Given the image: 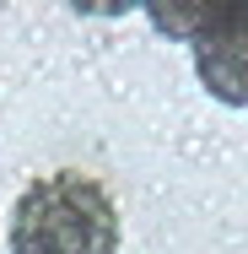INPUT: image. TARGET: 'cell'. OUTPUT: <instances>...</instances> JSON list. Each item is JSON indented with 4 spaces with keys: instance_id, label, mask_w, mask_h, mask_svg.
I'll return each mask as SVG.
<instances>
[{
    "instance_id": "cell-1",
    "label": "cell",
    "mask_w": 248,
    "mask_h": 254,
    "mask_svg": "<svg viewBox=\"0 0 248 254\" xmlns=\"http://www.w3.org/2000/svg\"><path fill=\"white\" fill-rule=\"evenodd\" d=\"M11 254H119V205L92 173L49 168L27 179L5 227Z\"/></svg>"
},
{
    "instance_id": "cell-2",
    "label": "cell",
    "mask_w": 248,
    "mask_h": 254,
    "mask_svg": "<svg viewBox=\"0 0 248 254\" xmlns=\"http://www.w3.org/2000/svg\"><path fill=\"white\" fill-rule=\"evenodd\" d=\"M195 70L216 103L248 108V5H189Z\"/></svg>"
}]
</instances>
